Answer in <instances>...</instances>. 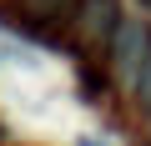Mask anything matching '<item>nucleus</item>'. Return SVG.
I'll return each instance as SVG.
<instances>
[{
    "instance_id": "nucleus-1",
    "label": "nucleus",
    "mask_w": 151,
    "mask_h": 146,
    "mask_svg": "<svg viewBox=\"0 0 151 146\" xmlns=\"http://www.w3.org/2000/svg\"><path fill=\"white\" fill-rule=\"evenodd\" d=\"M146 45H151L146 25L121 15V25H116V35H111V65H116V76L136 81V70H141V60H146Z\"/></svg>"
},
{
    "instance_id": "nucleus-2",
    "label": "nucleus",
    "mask_w": 151,
    "mask_h": 146,
    "mask_svg": "<svg viewBox=\"0 0 151 146\" xmlns=\"http://www.w3.org/2000/svg\"><path fill=\"white\" fill-rule=\"evenodd\" d=\"M121 25V0H81L76 5V30L86 45H106Z\"/></svg>"
},
{
    "instance_id": "nucleus-3",
    "label": "nucleus",
    "mask_w": 151,
    "mask_h": 146,
    "mask_svg": "<svg viewBox=\"0 0 151 146\" xmlns=\"http://www.w3.org/2000/svg\"><path fill=\"white\" fill-rule=\"evenodd\" d=\"M76 5H81V0H25V20H35V25H60V20L76 15Z\"/></svg>"
},
{
    "instance_id": "nucleus-4",
    "label": "nucleus",
    "mask_w": 151,
    "mask_h": 146,
    "mask_svg": "<svg viewBox=\"0 0 151 146\" xmlns=\"http://www.w3.org/2000/svg\"><path fill=\"white\" fill-rule=\"evenodd\" d=\"M131 86H136V101L151 111V45H146V60H141V70H136V81H131Z\"/></svg>"
},
{
    "instance_id": "nucleus-5",
    "label": "nucleus",
    "mask_w": 151,
    "mask_h": 146,
    "mask_svg": "<svg viewBox=\"0 0 151 146\" xmlns=\"http://www.w3.org/2000/svg\"><path fill=\"white\" fill-rule=\"evenodd\" d=\"M76 146H106L101 136H81V141H76Z\"/></svg>"
},
{
    "instance_id": "nucleus-6",
    "label": "nucleus",
    "mask_w": 151,
    "mask_h": 146,
    "mask_svg": "<svg viewBox=\"0 0 151 146\" xmlns=\"http://www.w3.org/2000/svg\"><path fill=\"white\" fill-rule=\"evenodd\" d=\"M141 5H146V10H151V0H141Z\"/></svg>"
}]
</instances>
